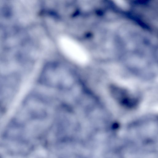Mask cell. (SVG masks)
I'll list each match as a JSON object with an SVG mask.
<instances>
[{"mask_svg":"<svg viewBox=\"0 0 158 158\" xmlns=\"http://www.w3.org/2000/svg\"><path fill=\"white\" fill-rule=\"evenodd\" d=\"M69 68L59 63L49 64L44 73V80L53 87L64 90L73 86L74 78Z\"/></svg>","mask_w":158,"mask_h":158,"instance_id":"obj_1","label":"cell"}]
</instances>
